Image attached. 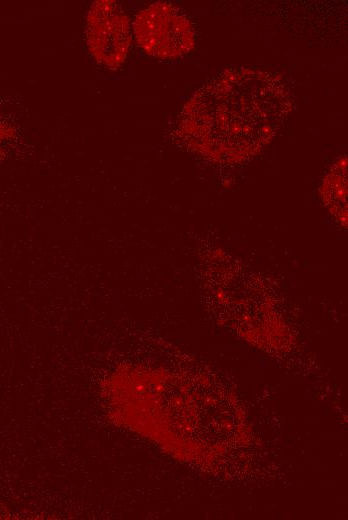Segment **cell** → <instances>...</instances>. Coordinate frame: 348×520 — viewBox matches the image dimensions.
<instances>
[{
    "mask_svg": "<svg viewBox=\"0 0 348 520\" xmlns=\"http://www.w3.org/2000/svg\"><path fill=\"white\" fill-rule=\"evenodd\" d=\"M133 38L146 55L158 60H176L195 47V29L177 5L156 1L141 8L132 21Z\"/></svg>",
    "mask_w": 348,
    "mask_h": 520,
    "instance_id": "7a4b0ae2",
    "label": "cell"
},
{
    "mask_svg": "<svg viewBox=\"0 0 348 520\" xmlns=\"http://www.w3.org/2000/svg\"><path fill=\"white\" fill-rule=\"evenodd\" d=\"M84 34L87 51L99 66L116 71L125 64L133 43L132 22L117 1L92 2Z\"/></svg>",
    "mask_w": 348,
    "mask_h": 520,
    "instance_id": "3957f363",
    "label": "cell"
},
{
    "mask_svg": "<svg viewBox=\"0 0 348 520\" xmlns=\"http://www.w3.org/2000/svg\"><path fill=\"white\" fill-rule=\"evenodd\" d=\"M291 109L290 90L279 75L227 69L186 101L173 135L182 147L207 160L240 163L272 141Z\"/></svg>",
    "mask_w": 348,
    "mask_h": 520,
    "instance_id": "6da1fadb",
    "label": "cell"
},
{
    "mask_svg": "<svg viewBox=\"0 0 348 520\" xmlns=\"http://www.w3.org/2000/svg\"><path fill=\"white\" fill-rule=\"evenodd\" d=\"M319 192L322 201L333 217L347 226V159L333 163L324 176Z\"/></svg>",
    "mask_w": 348,
    "mask_h": 520,
    "instance_id": "277c9868",
    "label": "cell"
}]
</instances>
